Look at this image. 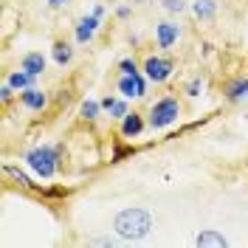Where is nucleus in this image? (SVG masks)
I'll return each instance as SVG.
<instances>
[{
    "label": "nucleus",
    "mask_w": 248,
    "mask_h": 248,
    "mask_svg": "<svg viewBox=\"0 0 248 248\" xmlns=\"http://www.w3.org/2000/svg\"><path fill=\"white\" fill-rule=\"evenodd\" d=\"M113 229L122 240H144L153 232V215L147 209H122L113 220Z\"/></svg>",
    "instance_id": "obj_1"
},
{
    "label": "nucleus",
    "mask_w": 248,
    "mask_h": 248,
    "mask_svg": "<svg viewBox=\"0 0 248 248\" xmlns=\"http://www.w3.org/2000/svg\"><path fill=\"white\" fill-rule=\"evenodd\" d=\"M57 158H60V150H54V147H34L26 155V164H29V170L34 175H40V178L48 181L57 172Z\"/></svg>",
    "instance_id": "obj_2"
},
{
    "label": "nucleus",
    "mask_w": 248,
    "mask_h": 248,
    "mask_svg": "<svg viewBox=\"0 0 248 248\" xmlns=\"http://www.w3.org/2000/svg\"><path fill=\"white\" fill-rule=\"evenodd\" d=\"M178 116H181L178 99L164 96V99H158L153 108H150V127H153V130H164V127H170Z\"/></svg>",
    "instance_id": "obj_3"
},
{
    "label": "nucleus",
    "mask_w": 248,
    "mask_h": 248,
    "mask_svg": "<svg viewBox=\"0 0 248 248\" xmlns=\"http://www.w3.org/2000/svg\"><path fill=\"white\" fill-rule=\"evenodd\" d=\"M144 77L150 82H155V85L167 82L172 77V60H167V57H150L144 62Z\"/></svg>",
    "instance_id": "obj_4"
},
{
    "label": "nucleus",
    "mask_w": 248,
    "mask_h": 248,
    "mask_svg": "<svg viewBox=\"0 0 248 248\" xmlns=\"http://www.w3.org/2000/svg\"><path fill=\"white\" fill-rule=\"evenodd\" d=\"M119 93H122L124 99H141L147 93V82H144L141 74H122V79H119Z\"/></svg>",
    "instance_id": "obj_5"
},
{
    "label": "nucleus",
    "mask_w": 248,
    "mask_h": 248,
    "mask_svg": "<svg viewBox=\"0 0 248 248\" xmlns=\"http://www.w3.org/2000/svg\"><path fill=\"white\" fill-rule=\"evenodd\" d=\"M99 20H102V17H96L93 12L88 17L79 20L77 23V43H91L93 34H96V29H99Z\"/></svg>",
    "instance_id": "obj_6"
},
{
    "label": "nucleus",
    "mask_w": 248,
    "mask_h": 248,
    "mask_svg": "<svg viewBox=\"0 0 248 248\" xmlns=\"http://www.w3.org/2000/svg\"><path fill=\"white\" fill-rule=\"evenodd\" d=\"M178 26L175 23H158L155 26V37H158V48H172V43L178 40Z\"/></svg>",
    "instance_id": "obj_7"
},
{
    "label": "nucleus",
    "mask_w": 248,
    "mask_h": 248,
    "mask_svg": "<svg viewBox=\"0 0 248 248\" xmlns=\"http://www.w3.org/2000/svg\"><path fill=\"white\" fill-rule=\"evenodd\" d=\"M20 102L29 110H43L48 105V96L43 91H37V88H26V91H20Z\"/></svg>",
    "instance_id": "obj_8"
},
{
    "label": "nucleus",
    "mask_w": 248,
    "mask_h": 248,
    "mask_svg": "<svg viewBox=\"0 0 248 248\" xmlns=\"http://www.w3.org/2000/svg\"><path fill=\"white\" fill-rule=\"evenodd\" d=\"M20 68H23V71H29L31 77H40V74L46 71V57H43V54H37V51H31V54H26V57L20 60Z\"/></svg>",
    "instance_id": "obj_9"
},
{
    "label": "nucleus",
    "mask_w": 248,
    "mask_h": 248,
    "mask_svg": "<svg viewBox=\"0 0 248 248\" xmlns=\"http://www.w3.org/2000/svg\"><path fill=\"white\" fill-rule=\"evenodd\" d=\"M141 130H144V119H141L139 113H127L122 119V136L136 139V136H141Z\"/></svg>",
    "instance_id": "obj_10"
},
{
    "label": "nucleus",
    "mask_w": 248,
    "mask_h": 248,
    "mask_svg": "<svg viewBox=\"0 0 248 248\" xmlns=\"http://www.w3.org/2000/svg\"><path fill=\"white\" fill-rule=\"evenodd\" d=\"M102 110H108L113 119H124L130 110H127V102L124 99H113V96H108V99H102Z\"/></svg>",
    "instance_id": "obj_11"
},
{
    "label": "nucleus",
    "mask_w": 248,
    "mask_h": 248,
    "mask_svg": "<svg viewBox=\"0 0 248 248\" xmlns=\"http://www.w3.org/2000/svg\"><path fill=\"white\" fill-rule=\"evenodd\" d=\"M15 91H26V88H34V77H31L29 71H15V74H9V79H6Z\"/></svg>",
    "instance_id": "obj_12"
},
{
    "label": "nucleus",
    "mask_w": 248,
    "mask_h": 248,
    "mask_svg": "<svg viewBox=\"0 0 248 248\" xmlns=\"http://www.w3.org/2000/svg\"><path fill=\"white\" fill-rule=\"evenodd\" d=\"M226 96L232 99V102H240V99H246L248 96V79H234V82H229L226 85Z\"/></svg>",
    "instance_id": "obj_13"
},
{
    "label": "nucleus",
    "mask_w": 248,
    "mask_h": 248,
    "mask_svg": "<svg viewBox=\"0 0 248 248\" xmlns=\"http://www.w3.org/2000/svg\"><path fill=\"white\" fill-rule=\"evenodd\" d=\"M192 12H195V17H201V20H212L217 15V3L215 0H195L192 3Z\"/></svg>",
    "instance_id": "obj_14"
},
{
    "label": "nucleus",
    "mask_w": 248,
    "mask_h": 248,
    "mask_svg": "<svg viewBox=\"0 0 248 248\" xmlns=\"http://www.w3.org/2000/svg\"><path fill=\"white\" fill-rule=\"evenodd\" d=\"M226 243H229V240L220 232H212V229H206V232H201L195 237V246H226Z\"/></svg>",
    "instance_id": "obj_15"
},
{
    "label": "nucleus",
    "mask_w": 248,
    "mask_h": 248,
    "mask_svg": "<svg viewBox=\"0 0 248 248\" xmlns=\"http://www.w3.org/2000/svg\"><path fill=\"white\" fill-rule=\"evenodd\" d=\"M71 57H74V48L68 46V43H57V46H54V62H57V65H68Z\"/></svg>",
    "instance_id": "obj_16"
},
{
    "label": "nucleus",
    "mask_w": 248,
    "mask_h": 248,
    "mask_svg": "<svg viewBox=\"0 0 248 248\" xmlns=\"http://www.w3.org/2000/svg\"><path fill=\"white\" fill-rule=\"evenodd\" d=\"M99 110H102V102L88 99V102L82 105V116H85V119H96V116H99Z\"/></svg>",
    "instance_id": "obj_17"
},
{
    "label": "nucleus",
    "mask_w": 248,
    "mask_h": 248,
    "mask_svg": "<svg viewBox=\"0 0 248 248\" xmlns=\"http://www.w3.org/2000/svg\"><path fill=\"white\" fill-rule=\"evenodd\" d=\"M161 6H164V12H170V15H181V12H186L184 0H161Z\"/></svg>",
    "instance_id": "obj_18"
},
{
    "label": "nucleus",
    "mask_w": 248,
    "mask_h": 248,
    "mask_svg": "<svg viewBox=\"0 0 248 248\" xmlns=\"http://www.w3.org/2000/svg\"><path fill=\"white\" fill-rule=\"evenodd\" d=\"M6 172H9V175H15V178H17V184H20V186H31L29 175H23L20 170H15V167H6Z\"/></svg>",
    "instance_id": "obj_19"
},
{
    "label": "nucleus",
    "mask_w": 248,
    "mask_h": 248,
    "mask_svg": "<svg viewBox=\"0 0 248 248\" xmlns=\"http://www.w3.org/2000/svg\"><path fill=\"white\" fill-rule=\"evenodd\" d=\"M201 91H203V82H201V79H192V82H186V93H189V96H198Z\"/></svg>",
    "instance_id": "obj_20"
},
{
    "label": "nucleus",
    "mask_w": 248,
    "mask_h": 248,
    "mask_svg": "<svg viewBox=\"0 0 248 248\" xmlns=\"http://www.w3.org/2000/svg\"><path fill=\"white\" fill-rule=\"evenodd\" d=\"M119 68H122V74H139V65H136L133 60H122Z\"/></svg>",
    "instance_id": "obj_21"
},
{
    "label": "nucleus",
    "mask_w": 248,
    "mask_h": 248,
    "mask_svg": "<svg viewBox=\"0 0 248 248\" xmlns=\"http://www.w3.org/2000/svg\"><path fill=\"white\" fill-rule=\"evenodd\" d=\"M12 93H15V88H12V85L6 82V85L0 88V99H3V102H9V99H12Z\"/></svg>",
    "instance_id": "obj_22"
},
{
    "label": "nucleus",
    "mask_w": 248,
    "mask_h": 248,
    "mask_svg": "<svg viewBox=\"0 0 248 248\" xmlns=\"http://www.w3.org/2000/svg\"><path fill=\"white\" fill-rule=\"evenodd\" d=\"M116 15L122 17V20H127V17H130V6H119V12H116Z\"/></svg>",
    "instance_id": "obj_23"
},
{
    "label": "nucleus",
    "mask_w": 248,
    "mask_h": 248,
    "mask_svg": "<svg viewBox=\"0 0 248 248\" xmlns=\"http://www.w3.org/2000/svg\"><path fill=\"white\" fill-rule=\"evenodd\" d=\"M48 3H51V6L57 9V6H62V3H68V0H48Z\"/></svg>",
    "instance_id": "obj_24"
},
{
    "label": "nucleus",
    "mask_w": 248,
    "mask_h": 248,
    "mask_svg": "<svg viewBox=\"0 0 248 248\" xmlns=\"http://www.w3.org/2000/svg\"><path fill=\"white\" fill-rule=\"evenodd\" d=\"M110 3H116V0H110Z\"/></svg>",
    "instance_id": "obj_25"
}]
</instances>
